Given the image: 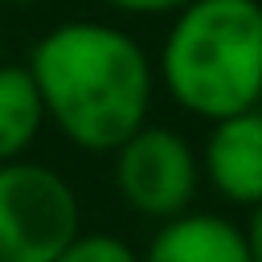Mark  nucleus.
I'll list each match as a JSON object with an SVG mask.
<instances>
[{
  "instance_id": "0eeeda50",
  "label": "nucleus",
  "mask_w": 262,
  "mask_h": 262,
  "mask_svg": "<svg viewBox=\"0 0 262 262\" xmlns=\"http://www.w3.org/2000/svg\"><path fill=\"white\" fill-rule=\"evenodd\" d=\"M41 127H45V106L29 66L0 61V164L25 160Z\"/></svg>"
},
{
  "instance_id": "f8f14e48",
  "label": "nucleus",
  "mask_w": 262,
  "mask_h": 262,
  "mask_svg": "<svg viewBox=\"0 0 262 262\" xmlns=\"http://www.w3.org/2000/svg\"><path fill=\"white\" fill-rule=\"evenodd\" d=\"M0 61H4V37H0Z\"/></svg>"
},
{
  "instance_id": "1a4fd4ad",
  "label": "nucleus",
  "mask_w": 262,
  "mask_h": 262,
  "mask_svg": "<svg viewBox=\"0 0 262 262\" xmlns=\"http://www.w3.org/2000/svg\"><path fill=\"white\" fill-rule=\"evenodd\" d=\"M106 4L119 12H131V16H172L192 0H106Z\"/></svg>"
},
{
  "instance_id": "39448f33",
  "label": "nucleus",
  "mask_w": 262,
  "mask_h": 262,
  "mask_svg": "<svg viewBox=\"0 0 262 262\" xmlns=\"http://www.w3.org/2000/svg\"><path fill=\"white\" fill-rule=\"evenodd\" d=\"M201 176L229 205H262V102L209 123L201 147Z\"/></svg>"
},
{
  "instance_id": "f257e3e1",
  "label": "nucleus",
  "mask_w": 262,
  "mask_h": 262,
  "mask_svg": "<svg viewBox=\"0 0 262 262\" xmlns=\"http://www.w3.org/2000/svg\"><path fill=\"white\" fill-rule=\"evenodd\" d=\"M29 74L53 123L82 151H115L147 123L156 74L139 41L115 25L61 20L29 53Z\"/></svg>"
},
{
  "instance_id": "9b49d317",
  "label": "nucleus",
  "mask_w": 262,
  "mask_h": 262,
  "mask_svg": "<svg viewBox=\"0 0 262 262\" xmlns=\"http://www.w3.org/2000/svg\"><path fill=\"white\" fill-rule=\"evenodd\" d=\"M4 4H37V0H4Z\"/></svg>"
},
{
  "instance_id": "7ed1b4c3",
  "label": "nucleus",
  "mask_w": 262,
  "mask_h": 262,
  "mask_svg": "<svg viewBox=\"0 0 262 262\" xmlns=\"http://www.w3.org/2000/svg\"><path fill=\"white\" fill-rule=\"evenodd\" d=\"M82 233L78 192L33 160L0 164V262H53Z\"/></svg>"
},
{
  "instance_id": "20e7f679",
  "label": "nucleus",
  "mask_w": 262,
  "mask_h": 262,
  "mask_svg": "<svg viewBox=\"0 0 262 262\" xmlns=\"http://www.w3.org/2000/svg\"><path fill=\"white\" fill-rule=\"evenodd\" d=\"M111 156H115V188L131 213L147 221H168L192 209L201 184V160L180 131L143 123Z\"/></svg>"
},
{
  "instance_id": "f03ea898",
  "label": "nucleus",
  "mask_w": 262,
  "mask_h": 262,
  "mask_svg": "<svg viewBox=\"0 0 262 262\" xmlns=\"http://www.w3.org/2000/svg\"><path fill=\"white\" fill-rule=\"evenodd\" d=\"M172 102L205 123L262 102V0H192L160 49Z\"/></svg>"
},
{
  "instance_id": "9d476101",
  "label": "nucleus",
  "mask_w": 262,
  "mask_h": 262,
  "mask_svg": "<svg viewBox=\"0 0 262 262\" xmlns=\"http://www.w3.org/2000/svg\"><path fill=\"white\" fill-rule=\"evenodd\" d=\"M246 233V250H250V262H262V205L250 209V221L242 225Z\"/></svg>"
},
{
  "instance_id": "6e6552de",
  "label": "nucleus",
  "mask_w": 262,
  "mask_h": 262,
  "mask_svg": "<svg viewBox=\"0 0 262 262\" xmlns=\"http://www.w3.org/2000/svg\"><path fill=\"white\" fill-rule=\"evenodd\" d=\"M53 262H139V254L119 233H78Z\"/></svg>"
},
{
  "instance_id": "423d86ee",
  "label": "nucleus",
  "mask_w": 262,
  "mask_h": 262,
  "mask_svg": "<svg viewBox=\"0 0 262 262\" xmlns=\"http://www.w3.org/2000/svg\"><path fill=\"white\" fill-rule=\"evenodd\" d=\"M139 262H250L246 233L217 213H180L160 221Z\"/></svg>"
}]
</instances>
